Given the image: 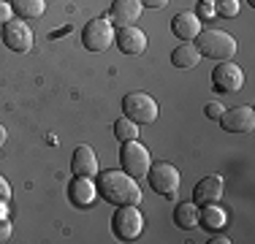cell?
I'll return each mask as SVG.
<instances>
[{
    "mask_svg": "<svg viewBox=\"0 0 255 244\" xmlns=\"http://www.w3.org/2000/svg\"><path fill=\"white\" fill-rule=\"evenodd\" d=\"M112 228L120 242H136L144 234V215L138 212L136 204L117 206V212L112 217Z\"/></svg>",
    "mask_w": 255,
    "mask_h": 244,
    "instance_id": "obj_3",
    "label": "cell"
},
{
    "mask_svg": "<svg viewBox=\"0 0 255 244\" xmlns=\"http://www.w3.org/2000/svg\"><path fill=\"white\" fill-rule=\"evenodd\" d=\"M123 112L128 120H133L136 125H152L157 120V101L147 93H128L123 98Z\"/></svg>",
    "mask_w": 255,
    "mask_h": 244,
    "instance_id": "obj_5",
    "label": "cell"
},
{
    "mask_svg": "<svg viewBox=\"0 0 255 244\" xmlns=\"http://www.w3.org/2000/svg\"><path fill=\"white\" fill-rule=\"evenodd\" d=\"M11 234H14V225H11V220H8V217H3V220H0V244L8 242V239H11Z\"/></svg>",
    "mask_w": 255,
    "mask_h": 244,
    "instance_id": "obj_26",
    "label": "cell"
},
{
    "mask_svg": "<svg viewBox=\"0 0 255 244\" xmlns=\"http://www.w3.org/2000/svg\"><path fill=\"white\" fill-rule=\"evenodd\" d=\"M120 163H123V171L130 176H147L149 166H152V157H149V149L144 144H138V138L133 141H123V149H120Z\"/></svg>",
    "mask_w": 255,
    "mask_h": 244,
    "instance_id": "obj_6",
    "label": "cell"
},
{
    "mask_svg": "<svg viewBox=\"0 0 255 244\" xmlns=\"http://www.w3.org/2000/svg\"><path fill=\"white\" fill-rule=\"evenodd\" d=\"M11 19H14V5H11L8 0H0V27Z\"/></svg>",
    "mask_w": 255,
    "mask_h": 244,
    "instance_id": "obj_24",
    "label": "cell"
},
{
    "mask_svg": "<svg viewBox=\"0 0 255 244\" xmlns=\"http://www.w3.org/2000/svg\"><path fill=\"white\" fill-rule=\"evenodd\" d=\"M71 171L76 176H95L101 174V163H98V155L93 152V146L82 144L74 149V157H71Z\"/></svg>",
    "mask_w": 255,
    "mask_h": 244,
    "instance_id": "obj_16",
    "label": "cell"
},
{
    "mask_svg": "<svg viewBox=\"0 0 255 244\" xmlns=\"http://www.w3.org/2000/svg\"><path fill=\"white\" fill-rule=\"evenodd\" d=\"M171 63L177 65V68H182V71H187V68H198V63H201V52H198V46H196V44L185 41V44H179V46L171 52Z\"/></svg>",
    "mask_w": 255,
    "mask_h": 244,
    "instance_id": "obj_17",
    "label": "cell"
},
{
    "mask_svg": "<svg viewBox=\"0 0 255 244\" xmlns=\"http://www.w3.org/2000/svg\"><path fill=\"white\" fill-rule=\"evenodd\" d=\"M223 190H226V179L220 174H209L204 176L201 182H196L193 187V201L198 206H206V204H217L223 198Z\"/></svg>",
    "mask_w": 255,
    "mask_h": 244,
    "instance_id": "obj_11",
    "label": "cell"
},
{
    "mask_svg": "<svg viewBox=\"0 0 255 244\" xmlns=\"http://www.w3.org/2000/svg\"><path fill=\"white\" fill-rule=\"evenodd\" d=\"M226 223H228V215L220 209L217 204H206L201 206V215H198V225H204L206 231H223L226 228Z\"/></svg>",
    "mask_w": 255,
    "mask_h": 244,
    "instance_id": "obj_19",
    "label": "cell"
},
{
    "mask_svg": "<svg viewBox=\"0 0 255 244\" xmlns=\"http://www.w3.org/2000/svg\"><path fill=\"white\" fill-rule=\"evenodd\" d=\"M114 44L123 49L125 54H144L147 52V33H144L141 27H136V24H128V27H120L117 30V38H114Z\"/></svg>",
    "mask_w": 255,
    "mask_h": 244,
    "instance_id": "obj_14",
    "label": "cell"
},
{
    "mask_svg": "<svg viewBox=\"0 0 255 244\" xmlns=\"http://www.w3.org/2000/svg\"><path fill=\"white\" fill-rule=\"evenodd\" d=\"M144 3L141 0H112V11H109V19L114 27H128V24H136L141 19Z\"/></svg>",
    "mask_w": 255,
    "mask_h": 244,
    "instance_id": "obj_12",
    "label": "cell"
},
{
    "mask_svg": "<svg viewBox=\"0 0 255 244\" xmlns=\"http://www.w3.org/2000/svg\"><path fill=\"white\" fill-rule=\"evenodd\" d=\"M220 125L223 130L228 133H250L255 127V112L253 106H234V109H226L220 114Z\"/></svg>",
    "mask_w": 255,
    "mask_h": 244,
    "instance_id": "obj_10",
    "label": "cell"
},
{
    "mask_svg": "<svg viewBox=\"0 0 255 244\" xmlns=\"http://www.w3.org/2000/svg\"><path fill=\"white\" fill-rule=\"evenodd\" d=\"M5 138H8V133H5V127L0 125V149H3V144H5Z\"/></svg>",
    "mask_w": 255,
    "mask_h": 244,
    "instance_id": "obj_30",
    "label": "cell"
},
{
    "mask_svg": "<svg viewBox=\"0 0 255 244\" xmlns=\"http://www.w3.org/2000/svg\"><path fill=\"white\" fill-rule=\"evenodd\" d=\"M209 244H231V239H228L226 234H217V231H215V236L209 239Z\"/></svg>",
    "mask_w": 255,
    "mask_h": 244,
    "instance_id": "obj_29",
    "label": "cell"
},
{
    "mask_svg": "<svg viewBox=\"0 0 255 244\" xmlns=\"http://www.w3.org/2000/svg\"><path fill=\"white\" fill-rule=\"evenodd\" d=\"M247 3H250V5H255V0H247Z\"/></svg>",
    "mask_w": 255,
    "mask_h": 244,
    "instance_id": "obj_31",
    "label": "cell"
},
{
    "mask_svg": "<svg viewBox=\"0 0 255 244\" xmlns=\"http://www.w3.org/2000/svg\"><path fill=\"white\" fill-rule=\"evenodd\" d=\"M212 84H215V90H220V93H239V90L245 87V71H242L234 60H226V63L215 65V71H212Z\"/></svg>",
    "mask_w": 255,
    "mask_h": 244,
    "instance_id": "obj_8",
    "label": "cell"
},
{
    "mask_svg": "<svg viewBox=\"0 0 255 244\" xmlns=\"http://www.w3.org/2000/svg\"><path fill=\"white\" fill-rule=\"evenodd\" d=\"M196 46L201 52V57H212L215 63H226V60H234L236 49V38L226 30H217V27H204L196 38Z\"/></svg>",
    "mask_w": 255,
    "mask_h": 244,
    "instance_id": "obj_2",
    "label": "cell"
},
{
    "mask_svg": "<svg viewBox=\"0 0 255 244\" xmlns=\"http://www.w3.org/2000/svg\"><path fill=\"white\" fill-rule=\"evenodd\" d=\"M117 38V27L112 24L109 16H98V19H90L82 30V44L90 52H106L109 46Z\"/></svg>",
    "mask_w": 255,
    "mask_h": 244,
    "instance_id": "obj_4",
    "label": "cell"
},
{
    "mask_svg": "<svg viewBox=\"0 0 255 244\" xmlns=\"http://www.w3.org/2000/svg\"><path fill=\"white\" fill-rule=\"evenodd\" d=\"M198 215H201V206L196 201H182L174 209V223L185 231H193V228H198Z\"/></svg>",
    "mask_w": 255,
    "mask_h": 244,
    "instance_id": "obj_18",
    "label": "cell"
},
{
    "mask_svg": "<svg viewBox=\"0 0 255 244\" xmlns=\"http://www.w3.org/2000/svg\"><path fill=\"white\" fill-rule=\"evenodd\" d=\"M204 112H206V117H209V120H220V114L226 112V106L217 103V101H212V103H206V106H204Z\"/></svg>",
    "mask_w": 255,
    "mask_h": 244,
    "instance_id": "obj_25",
    "label": "cell"
},
{
    "mask_svg": "<svg viewBox=\"0 0 255 244\" xmlns=\"http://www.w3.org/2000/svg\"><path fill=\"white\" fill-rule=\"evenodd\" d=\"M212 3H215V16H226V19H234L242 11L239 0H212Z\"/></svg>",
    "mask_w": 255,
    "mask_h": 244,
    "instance_id": "obj_22",
    "label": "cell"
},
{
    "mask_svg": "<svg viewBox=\"0 0 255 244\" xmlns=\"http://www.w3.org/2000/svg\"><path fill=\"white\" fill-rule=\"evenodd\" d=\"M14 14H19V19H38L46 11V0H14Z\"/></svg>",
    "mask_w": 255,
    "mask_h": 244,
    "instance_id": "obj_20",
    "label": "cell"
},
{
    "mask_svg": "<svg viewBox=\"0 0 255 244\" xmlns=\"http://www.w3.org/2000/svg\"><path fill=\"white\" fill-rule=\"evenodd\" d=\"M114 136H117L120 141H133V138H138V125L128 117H120L114 122Z\"/></svg>",
    "mask_w": 255,
    "mask_h": 244,
    "instance_id": "obj_21",
    "label": "cell"
},
{
    "mask_svg": "<svg viewBox=\"0 0 255 244\" xmlns=\"http://www.w3.org/2000/svg\"><path fill=\"white\" fill-rule=\"evenodd\" d=\"M147 179L152 185V190L166 195V198H174L179 193V185H182V174L171 163H152L147 171Z\"/></svg>",
    "mask_w": 255,
    "mask_h": 244,
    "instance_id": "obj_7",
    "label": "cell"
},
{
    "mask_svg": "<svg viewBox=\"0 0 255 244\" xmlns=\"http://www.w3.org/2000/svg\"><path fill=\"white\" fill-rule=\"evenodd\" d=\"M201 30H204V22L196 16V11H179L171 19V33L179 41H196Z\"/></svg>",
    "mask_w": 255,
    "mask_h": 244,
    "instance_id": "obj_15",
    "label": "cell"
},
{
    "mask_svg": "<svg viewBox=\"0 0 255 244\" xmlns=\"http://www.w3.org/2000/svg\"><path fill=\"white\" fill-rule=\"evenodd\" d=\"M196 16L198 19H212V16H215V3H212V0H201V5H198V11H196Z\"/></svg>",
    "mask_w": 255,
    "mask_h": 244,
    "instance_id": "obj_23",
    "label": "cell"
},
{
    "mask_svg": "<svg viewBox=\"0 0 255 244\" xmlns=\"http://www.w3.org/2000/svg\"><path fill=\"white\" fill-rule=\"evenodd\" d=\"M68 195L74 206L87 209L98 201V185L93 182V176H74V182L68 185Z\"/></svg>",
    "mask_w": 255,
    "mask_h": 244,
    "instance_id": "obj_13",
    "label": "cell"
},
{
    "mask_svg": "<svg viewBox=\"0 0 255 244\" xmlns=\"http://www.w3.org/2000/svg\"><path fill=\"white\" fill-rule=\"evenodd\" d=\"M98 195L106 198L114 206H125V204H141V187H138L136 176L125 174V171H103L98 174Z\"/></svg>",
    "mask_w": 255,
    "mask_h": 244,
    "instance_id": "obj_1",
    "label": "cell"
},
{
    "mask_svg": "<svg viewBox=\"0 0 255 244\" xmlns=\"http://www.w3.org/2000/svg\"><path fill=\"white\" fill-rule=\"evenodd\" d=\"M33 30H30V24L27 22H22V19H11V22H5L3 24V44L11 49V52H19V54H25L33 49Z\"/></svg>",
    "mask_w": 255,
    "mask_h": 244,
    "instance_id": "obj_9",
    "label": "cell"
},
{
    "mask_svg": "<svg viewBox=\"0 0 255 244\" xmlns=\"http://www.w3.org/2000/svg\"><path fill=\"white\" fill-rule=\"evenodd\" d=\"M141 3H144V8H166L168 0H141Z\"/></svg>",
    "mask_w": 255,
    "mask_h": 244,
    "instance_id": "obj_28",
    "label": "cell"
},
{
    "mask_svg": "<svg viewBox=\"0 0 255 244\" xmlns=\"http://www.w3.org/2000/svg\"><path fill=\"white\" fill-rule=\"evenodd\" d=\"M11 198V185L3 174H0V201H8Z\"/></svg>",
    "mask_w": 255,
    "mask_h": 244,
    "instance_id": "obj_27",
    "label": "cell"
}]
</instances>
